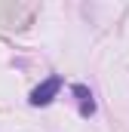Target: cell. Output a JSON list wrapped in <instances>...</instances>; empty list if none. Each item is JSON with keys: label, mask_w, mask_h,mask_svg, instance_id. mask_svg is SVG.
Returning a JSON list of instances; mask_svg holds the SVG:
<instances>
[{"label": "cell", "mask_w": 129, "mask_h": 132, "mask_svg": "<svg viewBox=\"0 0 129 132\" xmlns=\"http://www.w3.org/2000/svg\"><path fill=\"white\" fill-rule=\"evenodd\" d=\"M59 89H62V77H46V80L31 92V98H28V101H31L34 108H46L49 101L59 95Z\"/></svg>", "instance_id": "obj_1"}, {"label": "cell", "mask_w": 129, "mask_h": 132, "mask_svg": "<svg viewBox=\"0 0 129 132\" xmlns=\"http://www.w3.org/2000/svg\"><path fill=\"white\" fill-rule=\"evenodd\" d=\"M71 92H74V95H77V101H80V114H83V117H92V114H95L92 92H89L83 83H74V86H71Z\"/></svg>", "instance_id": "obj_2"}]
</instances>
